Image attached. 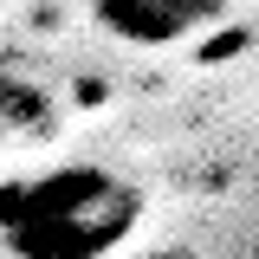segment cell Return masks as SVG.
Returning <instances> with one entry per match:
<instances>
[{
	"label": "cell",
	"instance_id": "obj_1",
	"mask_svg": "<svg viewBox=\"0 0 259 259\" xmlns=\"http://www.w3.org/2000/svg\"><path fill=\"white\" fill-rule=\"evenodd\" d=\"M143 227V188L97 162H59L0 188L7 259H110Z\"/></svg>",
	"mask_w": 259,
	"mask_h": 259
},
{
	"label": "cell",
	"instance_id": "obj_2",
	"mask_svg": "<svg viewBox=\"0 0 259 259\" xmlns=\"http://www.w3.org/2000/svg\"><path fill=\"white\" fill-rule=\"evenodd\" d=\"M91 20L136 52H175L227 20V0H91Z\"/></svg>",
	"mask_w": 259,
	"mask_h": 259
},
{
	"label": "cell",
	"instance_id": "obj_3",
	"mask_svg": "<svg viewBox=\"0 0 259 259\" xmlns=\"http://www.w3.org/2000/svg\"><path fill=\"white\" fill-rule=\"evenodd\" d=\"M52 130V97L32 84L26 71L0 65V143H26Z\"/></svg>",
	"mask_w": 259,
	"mask_h": 259
}]
</instances>
